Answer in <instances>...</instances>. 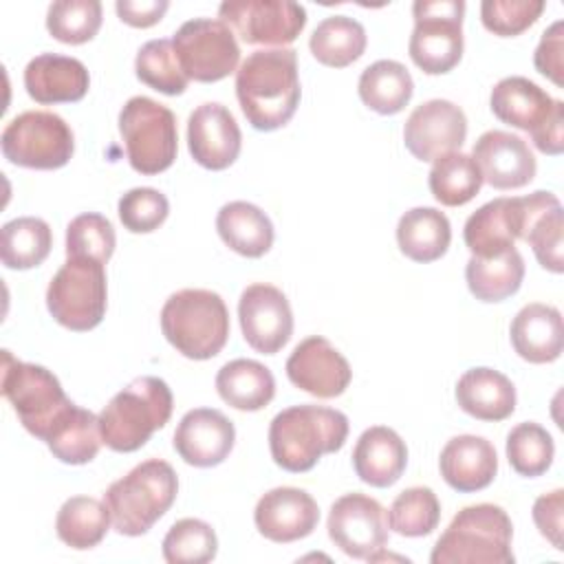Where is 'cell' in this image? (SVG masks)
I'll list each match as a JSON object with an SVG mask.
<instances>
[{
	"label": "cell",
	"mask_w": 564,
	"mask_h": 564,
	"mask_svg": "<svg viewBox=\"0 0 564 564\" xmlns=\"http://www.w3.org/2000/svg\"><path fill=\"white\" fill-rule=\"evenodd\" d=\"M297 51L260 48L247 55L236 70V97L247 121L262 132L291 121L300 104Z\"/></svg>",
	"instance_id": "obj_1"
},
{
	"label": "cell",
	"mask_w": 564,
	"mask_h": 564,
	"mask_svg": "<svg viewBox=\"0 0 564 564\" xmlns=\"http://www.w3.org/2000/svg\"><path fill=\"white\" fill-rule=\"evenodd\" d=\"M348 438V416L335 408L302 403L278 412L269 425V449L278 467L300 474L335 454Z\"/></svg>",
	"instance_id": "obj_2"
},
{
	"label": "cell",
	"mask_w": 564,
	"mask_h": 564,
	"mask_svg": "<svg viewBox=\"0 0 564 564\" xmlns=\"http://www.w3.org/2000/svg\"><path fill=\"white\" fill-rule=\"evenodd\" d=\"M178 494V478L170 463L150 458L130 469L123 478L115 480L104 502L117 533L137 538L148 533L174 505Z\"/></svg>",
	"instance_id": "obj_3"
},
{
	"label": "cell",
	"mask_w": 564,
	"mask_h": 564,
	"mask_svg": "<svg viewBox=\"0 0 564 564\" xmlns=\"http://www.w3.org/2000/svg\"><path fill=\"white\" fill-rule=\"evenodd\" d=\"M513 524L507 511L491 502L460 509L436 540L432 564H513Z\"/></svg>",
	"instance_id": "obj_4"
},
{
	"label": "cell",
	"mask_w": 564,
	"mask_h": 564,
	"mask_svg": "<svg viewBox=\"0 0 564 564\" xmlns=\"http://www.w3.org/2000/svg\"><path fill=\"white\" fill-rule=\"evenodd\" d=\"M172 408V390L163 379L137 377L101 410V438L112 452H137L156 430L165 427Z\"/></svg>",
	"instance_id": "obj_5"
},
{
	"label": "cell",
	"mask_w": 564,
	"mask_h": 564,
	"mask_svg": "<svg viewBox=\"0 0 564 564\" xmlns=\"http://www.w3.org/2000/svg\"><path fill=\"white\" fill-rule=\"evenodd\" d=\"M165 339L187 359H212L229 339V311L216 291L183 289L161 308Z\"/></svg>",
	"instance_id": "obj_6"
},
{
	"label": "cell",
	"mask_w": 564,
	"mask_h": 564,
	"mask_svg": "<svg viewBox=\"0 0 564 564\" xmlns=\"http://www.w3.org/2000/svg\"><path fill=\"white\" fill-rule=\"evenodd\" d=\"M0 390L24 430L44 443L75 408L51 370L37 364L20 361L9 350H2Z\"/></svg>",
	"instance_id": "obj_7"
},
{
	"label": "cell",
	"mask_w": 564,
	"mask_h": 564,
	"mask_svg": "<svg viewBox=\"0 0 564 564\" xmlns=\"http://www.w3.org/2000/svg\"><path fill=\"white\" fill-rule=\"evenodd\" d=\"M555 194L538 189L529 196L494 198L478 207L465 223L463 240L471 256L494 258L516 249V240H524L535 218L557 207Z\"/></svg>",
	"instance_id": "obj_8"
},
{
	"label": "cell",
	"mask_w": 564,
	"mask_h": 564,
	"mask_svg": "<svg viewBox=\"0 0 564 564\" xmlns=\"http://www.w3.org/2000/svg\"><path fill=\"white\" fill-rule=\"evenodd\" d=\"M119 132L134 172L152 176L174 163L178 130L167 106L143 95L130 97L119 112Z\"/></svg>",
	"instance_id": "obj_9"
},
{
	"label": "cell",
	"mask_w": 564,
	"mask_h": 564,
	"mask_svg": "<svg viewBox=\"0 0 564 564\" xmlns=\"http://www.w3.org/2000/svg\"><path fill=\"white\" fill-rule=\"evenodd\" d=\"M106 269L95 258H66L46 289L48 313L59 326L75 333L99 326L106 315Z\"/></svg>",
	"instance_id": "obj_10"
},
{
	"label": "cell",
	"mask_w": 564,
	"mask_h": 564,
	"mask_svg": "<svg viewBox=\"0 0 564 564\" xmlns=\"http://www.w3.org/2000/svg\"><path fill=\"white\" fill-rule=\"evenodd\" d=\"M9 163L29 170L64 167L75 152L70 126L51 110H26L13 117L0 137Z\"/></svg>",
	"instance_id": "obj_11"
},
{
	"label": "cell",
	"mask_w": 564,
	"mask_h": 564,
	"mask_svg": "<svg viewBox=\"0 0 564 564\" xmlns=\"http://www.w3.org/2000/svg\"><path fill=\"white\" fill-rule=\"evenodd\" d=\"M408 53L427 75L449 73L463 57V0H416Z\"/></svg>",
	"instance_id": "obj_12"
},
{
	"label": "cell",
	"mask_w": 564,
	"mask_h": 564,
	"mask_svg": "<svg viewBox=\"0 0 564 564\" xmlns=\"http://www.w3.org/2000/svg\"><path fill=\"white\" fill-rule=\"evenodd\" d=\"M176 59L187 79L212 84L225 79L240 62V46L223 20L194 18L172 37Z\"/></svg>",
	"instance_id": "obj_13"
},
{
	"label": "cell",
	"mask_w": 564,
	"mask_h": 564,
	"mask_svg": "<svg viewBox=\"0 0 564 564\" xmlns=\"http://www.w3.org/2000/svg\"><path fill=\"white\" fill-rule=\"evenodd\" d=\"M218 18L245 44L278 46L291 44L306 26V9L289 0H227Z\"/></svg>",
	"instance_id": "obj_14"
},
{
	"label": "cell",
	"mask_w": 564,
	"mask_h": 564,
	"mask_svg": "<svg viewBox=\"0 0 564 564\" xmlns=\"http://www.w3.org/2000/svg\"><path fill=\"white\" fill-rule=\"evenodd\" d=\"M328 538L355 560H372L388 544L386 509L366 494H346L328 511Z\"/></svg>",
	"instance_id": "obj_15"
},
{
	"label": "cell",
	"mask_w": 564,
	"mask_h": 564,
	"mask_svg": "<svg viewBox=\"0 0 564 564\" xmlns=\"http://www.w3.org/2000/svg\"><path fill=\"white\" fill-rule=\"evenodd\" d=\"M238 319L245 341L262 355H275L293 335L291 304L273 284H249L238 302Z\"/></svg>",
	"instance_id": "obj_16"
},
{
	"label": "cell",
	"mask_w": 564,
	"mask_h": 564,
	"mask_svg": "<svg viewBox=\"0 0 564 564\" xmlns=\"http://www.w3.org/2000/svg\"><path fill=\"white\" fill-rule=\"evenodd\" d=\"M467 137V117L454 101L430 99L416 106L405 126L403 143L419 161H436L443 154L458 152Z\"/></svg>",
	"instance_id": "obj_17"
},
{
	"label": "cell",
	"mask_w": 564,
	"mask_h": 564,
	"mask_svg": "<svg viewBox=\"0 0 564 564\" xmlns=\"http://www.w3.org/2000/svg\"><path fill=\"white\" fill-rule=\"evenodd\" d=\"M286 377L295 388L317 399H335L348 388L352 370L326 337L313 335L293 348L286 359Z\"/></svg>",
	"instance_id": "obj_18"
},
{
	"label": "cell",
	"mask_w": 564,
	"mask_h": 564,
	"mask_svg": "<svg viewBox=\"0 0 564 564\" xmlns=\"http://www.w3.org/2000/svg\"><path fill=\"white\" fill-rule=\"evenodd\" d=\"M240 128L223 104L207 101L194 108L187 119V148L192 159L205 170H227L240 154Z\"/></svg>",
	"instance_id": "obj_19"
},
{
	"label": "cell",
	"mask_w": 564,
	"mask_h": 564,
	"mask_svg": "<svg viewBox=\"0 0 564 564\" xmlns=\"http://www.w3.org/2000/svg\"><path fill=\"white\" fill-rule=\"evenodd\" d=\"M471 159L482 174V183H489L494 189L524 187L538 170L529 143L505 130L482 132L474 143Z\"/></svg>",
	"instance_id": "obj_20"
},
{
	"label": "cell",
	"mask_w": 564,
	"mask_h": 564,
	"mask_svg": "<svg viewBox=\"0 0 564 564\" xmlns=\"http://www.w3.org/2000/svg\"><path fill=\"white\" fill-rule=\"evenodd\" d=\"M253 522L267 540L289 544L313 533L319 522V507L304 489L275 487L258 500Z\"/></svg>",
	"instance_id": "obj_21"
},
{
	"label": "cell",
	"mask_w": 564,
	"mask_h": 564,
	"mask_svg": "<svg viewBox=\"0 0 564 564\" xmlns=\"http://www.w3.org/2000/svg\"><path fill=\"white\" fill-rule=\"evenodd\" d=\"M176 454L194 467H216L234 449V423L214 408L189 410L174 432Z\"/></svg>",
	"instance_id": "obj_22"
},
{
	"label": "cell",
	"mask_w": 564,
	"mask_h": 564,
	"mask_svg": "<svg viewBox=\"0 0 564 564\" xmlns=\"http://www.w3.org/2000/svg\"><path fill=\"white\" fill-rule=\"evenodd\" d=\"M88 70L75 57L42 53L24 68V88L29 97L42 106L79 101L88 93Z\"/></svg>",
	"instance_id": "obj_23"
},
{
	"label": "cell",
	"mask_w": 564,
	"mask_h": 564,
	"mask_svg": "<svg viewBox=\"0 0 564 564\" xmlns=\"http://www.w3.org/2000/svg\"><path fill=\"white\" fill-rule=\"evenodd\" d=\"M443 480L460 491L471 494L489 487L498 474L496 447L476 434H460L445 443L438 458Z\"/></svg>",
	"instance_id": "obj_24"
},
{
	"label": "cell",
	"mask_w": 564,
	"mask_h": 564,
	"mask_svg": "<svg viewBox=\"0 0 564 564\" xmlns=\"http://www.w3.org/2000/svg\"><path fill=\"white\" fill-rule=\"evenodd\" d=\"M560 104V99H553L535 82L520 75L500 79L489 97V108L502 123L529 134H533Z\"/></svg>",
	"instance_id": "obj_25"
},
{
	"label": "cell",
	"mask_w": 564,
	"mask_h": 564,
	"mask_svg": "<svg viewBox=\"0 0 564 564\" xmlns=\"http://www.w3.org/2000/svg\"><path fill=\"white\" fill-rule=\"evenodd\" d=\"M513 350L529 364H551L562 355V313L549 304H527L518 311L509 328Z\"/></svg>",
	"instance_id": "obj_26"
},
{
	"label": "cell",
	"mask_w": 564,
	"mask_h": 564,
	"mask_svg": "<svg viewBox=\"0 0 564 564\" xmlns=\"http://www.w3.org/2000/svg\"><path fill=\"white\" fill-rule=\"evenodd\" d=\"M408 465V447L403 438L386 427L372 425L368 427L352 449V467L359 480L370 487H390L394 485Z\"/></svg>",
	"instance_id": "obj_27"
},
{
	"label": "cell",
	"mask_w": 564,
	"mask_h": 564,
	"mask_svg": "<svg viewBox=\"0 0 564 564\" xmlns=\"http://www.w3.org/2000/svg\"><path fill=\"white\" fill-rule=\"evenodd\" d=\"M456 401L463 412L478 421H505L516 410V388L502 372L478 366L458 379Z\"/></svg>",
	"instance_id": "obj_28"
},
{
	"label": "cell",
	"mask_w": 564,
	"mask_h": 564,
	"mask_svg": "<svg viewBox=\"0 0 564 564\" xmlns=\"http://www.w3.org/2000/svg\"><path fill=\"white\" fill-rule=\"evenodd\" d=\"M220 240L245 258H260L273 245V225L269 216L253 203L231 200L216 216Z\"/></svg>",
	"instance_id": "obj_29"
},
{
	"label": "cell",
	"mask_w": 564,
	"mask_h": 564,
	"mask_svg": "<svg viewBox=\"0 0 564 564\" xmlns=\"http://www.w3.org/2000/svg\"><path fill=\"white\" fill-rule=\"evenodd\" d=\"M216 390L227 405L242 412H256L271 403L275 379L271 370L256 359H234L218 370Z\"/></svg>",
	"instance_id": "obj_30"
},
{
	"label": "cell",
	"mask_w": 564,
	"mask_h": 564,
	"mask_svg": "<svg viewBox=\"0 0 564 564\" xmlns=\"http://www.w3.org/2000/svg\"><path fill=\"white\" fill-rule=\"evenodd\" d=\"M397 242L405 258L423 264L434 262L445 256L452 242L449 220L434 207H414L399 218Z\"/></svg>",
	"instance_id": "obj_31"
},
{
	"label": "cell",
	"mask_w": 564,
	"mask_h": 564,
	"mask_svg": "<svg viewBox=\"0 0 564 564\" xmlns=\"http://www.w3.org/2000/svg\"><path fill=\"white\" fill-rule=\"evenodd\" d=\"M357 90L370 110L379 115H397L412 99L414 82L401 62L377 59L364 68Z\"/></svg>",
	"instance_id": "obj_32"
},
{
	"label": "cell",
	"mask_w": 564,
	"mask_h": 564,
	"mask_svg": "<svg viewBox=\"0 0 564 564\" xmlns=\"http://www.w3.org/2000/svg\"><path fill=\"white\" fill-rule=\"evenodd\" d=\"M465 280L476 300L502 302L518 293L524 280V260L518 249L494 258L471 256L465 267Z\"/></svg>",
	"instance_id": "obj_33"
},
{
	"label": "cell",
	"mask_w": 564,
	"mask_h": 564,
	"mask_svg": "<svg viewBox=\"0 0 564 564\" xmlns=\"http://www.w3.org/2000/svg\"><path fill=\"white\" fill-rule=\"evenodd\" d=\"M366 44V29L348 15L324 18L308 40L313 57L330 68H344L357 62L364 55Z\"/></svg>",
	"instance_id": "obj_34"
},
{
	"label": "cell",
	"mask_w": 564,
	"mask_h": 564,
	"mask_svg": "<svg viewBox=\"0 0 564 564\" xmlns=\"http://www.w3.org/2000/svg\"><path fill=\"white\" fill-rule=\"evenodd\" d=\"M110 524L112 520L106 502L90 496L68 498L59 507L55 518L57 538L75 551H86L97 546L106 538Z\"/></svg>",
	"instance_id": "obj_35"
},
{
	"label": "cell",
	"mask_w": 564,
	"mask_h": 564,
	"mask_svg": "<svg viewBox=\"0 0 564 564\" xmlns=\"http://www.w3.org/2000/svg\"><path fill=\"white\" fill-rule=\"evenodd\" d=\"M51 247L53 231L42 218L22 216L2 225L0 258L7 269H33L48 258Z\"/></svg>",
	"instance_id": "obj_36"
},
{
	"label": "cell",
	"mask_w": 564,
	"mask_h": 564,
	"mask_svg": "<svg viewBox=\"0 0 564 564\" xmlns=\"http://www.w3.org/2000/svg\"><path fill=\"white\" fill-rule=\"evenodd\" d=\"M427 185L441 205L460 207L480 192L482 174L469 154L449 152L434 161Z\"/></svg>",
	"instance_id": "obj_37"
},
{
	"label": "cell",
	"mask_w": 564,
	"mask_h": 564,
	"mask_svg": "<svg viewBox=\"0 0 564 564\" xmlns=\"http://www.w3.org/2000/svg\"><path fill=\"white\" fill-rule=\"evenodd\" d=\"M99 416L90 410L75 405L70 414L55 427L46 445L53 456L66 465H86L90 463L101 447Z\"/></svg>",
	"instance_id": "obj_38"
},
{
	"label": "cell",
	"mask_w": 564,
	"mask_h": 564,
	"mask_svg": "<svg viewBox=\"0 0 564 564\" xmlns=\"http://www.w3.org/2000/svg\"><path fill=\"white\" fill-rule=\"evenodd\" d=\"M386 520L399 535L423 538L438 527L441 502L430 487H410L394 498Z\"/></svg>",
	"instance_id": "obj_39"
},
{
	"label": "cell",
	"mask_w": 564,
	"mask_h": 564,
	"mask_svg": "<svg viewBox=\"0 0 564 564\" xmlns=\"http://www.w3.org/2000/svg\"><path fill=\"white\" fill-rule=\"evenodd\" d=\"M161 546L167 564H207L218 553V538L207 522L183 518L170 527Z\"/></svg>",
	"instance_id": "obj_40"
},
{
	"label": "cell",
	"mask_w": 564,
	"mask_h": 564,
	"mask_svg": "<svg viewBox=\"0 0 564 564\" xmlns=\"http://www.w3.org/2000/svg\"><path fill=\"white\" fill-rule=\"evenodd\" d=\"M134 70L145 86L163 95H181L185 93L189 82L176 59L174 44L163 37L150 40L139 48Z\"/></svg>",
	"instance_id": "obj_41"
},
{
	"label": "cell",
	"mask_w": 564,
	"mask_h": 564,
	"mask_svg": "<svg viewBox=\"0 0 564 564\" xmlns=\"http://www.w3.org/2000/svg\"><path fill=\"white\" fill-rule=\"evenodd\" d=\"M555 456V443L551 434L531 421L518 423L507 434V458L516 474L535 478L542 476Z\"/></svg>",
	"instance_id": "obj_42"
},
{
	"label": "cell",
	"mask_w": 564,
	"mask_h": 564,
	"mask_svg": "<svg viewBox=\"0 0 564 564\" xmlns=\"http://www.w3.org/2000/svg\"><path fill=\"white\" fill-rule=\"evenodd\" d=\"M101 26L99 0H57L46 11V29L62 44L90 42Z\"/></svg>",
	"instance_id": "obj_43"
},
{
	"label": "cell",
	"mask_w": 564,
	"mask_h": 564,
	"mask_svg": "<svg viewBox=\"0 0 564 564\" xmlns=\"http://www.w3.org/2000/svg\"><path fill=\"white\" fill-rule=\"evenodd\" d=\"M117 236L112 223L95 212L75 216L66 227V258L82 256L108 262L115 253Z\"/></svg>",
	"instance_id": "obj_44"
},
{
	"label": "cell",
	"mask_w": 564,
	"mask_h": 564,
	"mask_svg": "<svg viewBox=\"0 0 564 564\" xmlns=\"http://www.w3.org/2000/svg\"><path fill=\"white\" fill-rule=\"evenodd\" d=\"M117 212L121 225L128 231L150 234L165 223L170 214V203L165 194L154 187H134L119 198Z\"/></svg>",
	"instance_id": "obj_45"
},
{
	"label": "cell",
	"mask_w": 564,
	"mask_h": 564,
	"mask_svg": "<svg viewBox=\"0 0 564 564\" xmlns=\"http://www.w3.org/2000/svg\"><path fill=\"white\" fill-rule=\"evenodd\" d=\"M544 7L542 0H485L480 4V20L494 35L513 37L535 24Z\"/></svg>",
	"instance_id": "obj_46"
},
{
	"label": "cell",
	"mask_w": 564,
	"mask_h": 564,
	"mask_svg": "<svg viewBox=\"0 0 564 564\" xmlns=\"http://www.w3.org/2000/svg\"><path fill=\"white\" fill-rule=\"evenodd\" d=\"M562 231H564V218H562V205L544 212L535 223L531 225L527 234V242L533 249L538 262L542 269L551 273L564 271V258H562Z\"/></svg>",
	"instance_id": "obj_47"
},
{
	"label": "cell",
	"mask_w": 564,
	"mask_h": 564,
	"mask_svg": "<svg viewBox=\"0 0 564 564\" xmlns=\"http://www.w3.org/2000/svg\"><path fill=\"white\" fill-rule=\"evenodd\" d=\"M538 73L549 77L555 86H564V22H553L540 37L533 55Z\"/></svg>",
	"instance_id": "obj_48"
},
{
	"label": "cell",
	"mask_w": 564,
	"mask_h": 564,
	"mask_svg": "<svg viewBox=\"0 0 564 564\" xmlns=\"http://www.w3.org/2000/svg\"><path fill=\"white\" fill-rule=\"evenodd\" d=\"M562 516H564V491L553 489L551 494H542L533 502V522L538 531L553 544V549L562 551Z\"/></svg>",
	"instance_id": "obj_49"
},
{
	"label": "cell",
	"mask_w": 564,
	"mask_h": 564,
	"mask_svg": "<svg viewBox=\"0 0 564 564\" xmlns=\"http://www.w3.org/2000/svg\"><path fill=\"white\" fill-rule=\"evenodd\" d=\"M167 0H117L115 4L119 20L137 29H148L156 24L167 11Z\"/></svg>",
	"instance_id": "obj_50"
},
{
	"label": "cell",
	"mask_w": 564,
	"mask_h": 564,
	"mask_svg": "<svg viewBox=\"0 0 564 564\" xmlns=\"http://www.w3.org/2000/svg\"><path fill=\"white\" fill-rule=\"evenodd\" d=\"M533 145L551 156L562 154L564 150V104L555 108V112L531 134Z\"/></svg>",
	"instance_id": "obj_51"
}]
</instances>
